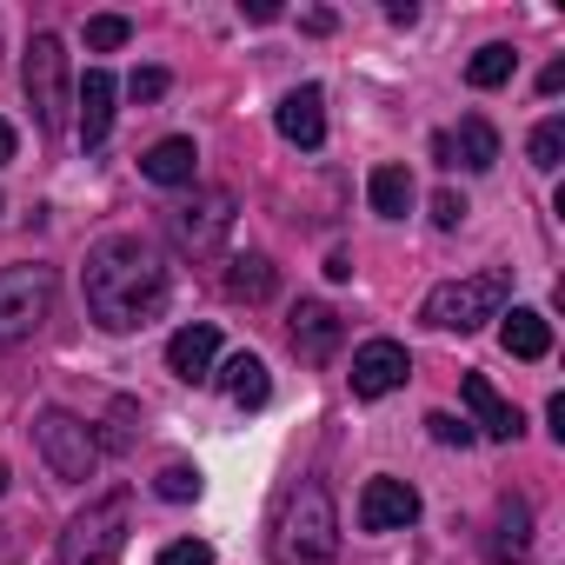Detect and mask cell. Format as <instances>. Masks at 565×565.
I'll return each mask as SVG.
<instances>
[{
  "label": "cell",
  "mask_w": 565,
  "mask_h": 565,
  "mask_svg": "<svg viewBox=\"0 0 565 565\" xmlns=\"http://www.w3.org/2000/svg\"><path fill=\"white\" fill-rule=\"evenodd\" d=\"M81 294H87V320L100 333H140L167 313L173 279H167V259L147 233H107L87 253Z\"/></svg>",
  "instance_id": "1"
},
{
  "label": "cell",
  "mask_w": 565,
  "mask_h": 565,
  "mask_svg": "<svg viewBox=\"0 0 565 565\" xmlns=\"http://www.w3.org/2000/svg\"><path fill=\"white\" fill-rule=\"evenodd\" d=\"M273 565H340V512L327 479H300L273 519Z\"/></svg>",
  "instance_id": "2"
},
{
  "label": "cell",
  "mask_w": 565,
  "mask_h": 565,
  "mask_svg": "<svg viewBox=\"0 0 565 565\" xmlns=\"http://www.w3.org/2000/svg\"><path fill=\"white\" fill-rule=\"evenodd\" d=\"M512 300V273L505 266H486V273H466V279H446V287L426 294L419 320L439 327V333H479L486 320H499Z\"/></svg>",
  "instance_id": "3"
},
{
  "label": "cell",
  "mask_w": 565,
  "mask_h": 565,
  "mask_svg": "<svg viewBox=\"0 0 565 565\" xmlns=\"http://www.w3.org/2000/svg\"><path fill=\"white\" fill-rule=\"evenodd\" d=\"M127 532H134V492L114 486L100 499H87L67 532H61V565H114L127 552Z\"/></svg>",
  "instance_id": "4"
},
{
  "label": "cell",
  "mask_w": 565,
  "mask_h": 565,
  "mask_svg": "<svg viewBox=\"0 0 565 565\" xmlns=\"http://www.w3.org/2000/svg\"><path fill=\"white\" fill-rule=\"evenodd\" d=\"M61 300V273L54 266H0V347H21L54 320Z\"/></svg>",
  "instance_id": "5"
},
{
  "label": "cell",
  "mask_w": 565,
  "mask_h": 565,
  "mask_svg": "<svg viewBox=\"0 0 565 565\" xmlns=\"http://www.w3.org/2000/svg\"><path fill=\"white\" fill-rule=\"evenodd\" d=\"M21 87H28V107H34L41 134H67V120H74V81H67V47H61V34H34V41H28Z\"/></svg>",
  "instance_id": "6"
},
{
  "label": "cell",
  "mask_w": 565,
  "mask_h": 565,
  "mask_svg": "<svg viewBox=\"0 0 565 565\" xmlns=\"http://www.w3.org/2000/svg\"><path fill=\"white\" fill-rule=\"evenodd\" d=\"M34 446H41V459H47V472L61 486H87L100 472V433L87 419H74L67 406L34 413Z\"/></svg>",
  "instance_id": "7"
},
{
  "label": "cell",
  "mask_w": 565,
  "mask_h": 565,
  "mask_svg": "<svg viewBox=\"0 0 565 565\" xmlns=\"http://www.w3.org/2000/svg\"><path fill=\"white\" fill-rule=\"evenodd\" d=\"M167 226H173L180 253H220V239L233 233V193L226 186H200L193 200H180L167 213Z\"/></svg>",
  "instance_id": "8"
},
{
  "label": "cell",
  "mask_w": 565,
  "mask_h": 565,
  "mask_svg": "<svg viewBox=\"0 0 565 565\" xmlns=\"http://www.w3.org/2000/svg\"><path fill=\"white\" fill-rule=\"evenodd\" d=\"M433 160L439 167H466V173H492L499 167V127L486 114H466L452 134L433 140Z\"/></svg>",
  "instance_id": "9"
},
{
  "label": "cell",
  "mask_w": 565,
  "mask_h": 565,
  "mask_svg": "<svg viewBox=\"0 0 565 565\" xmlns=\"http://www.w3.org/2000/svg\"><path fill=\"white\" fill-rule=\"evenodd\" d=\"M406 373H413V360H406V347L399 340H366L360 353H353V399H386V393H399L406 386Z\"/></svg>",
  "instance_id": "10"
},
{
  "label": "cell",
  "mask_w": 565,
  "mask_h": 565,
  "mask_svg": "<svg viewBox=\"0 0 565 565\" xmlns=\"http://www.w3.org/2000/svg\"><path fill=\"white\" fill-rule=\"evenodd\" d=\"M413 519H419V492L406 479H393V472L366 479V492H360V532H406Z\"/></svg>",
  "instance_id": "11"
},
{
  "label": "cell",
  "mask_w": 565,
  "mask_h": 565,
  "mask_svg": "<svg viewBox=\"0 0 565 565\" xmlns=\"http://www.w3.org/2000/svg\"><path fill=\"white\" fill-rule=\"evenodd\" d=\"M287 340H294V353H300L307 366H327V360L340 353V313H333L327 300H300Z\"/></svg>",
  "instance_id": "12"
},
{
  "label": "cell",
  "mask_w": 565,
  "mask_h": 565,
  "mask_svg": "<svg viewBox=\"0 0 565 565\" xmlns=\"http://www.w3.org/2000/svg\"><path fill=\"white\" fill-rule=\"evenodd\" d=\"M273 127H279V140H294V147H320L327 140V94L320 87H294L287 100L273 107Z\"/></svg>",
  "instance_id": "13"
},
{
  "label": "cell",
  "mask_w": 565,
  "mask_h": 565,
  "mask_svg": "<svg viewBox=\"0 0 565 565\" xmlns=\"http://www.w3.org/2000/svg\"><path fill=\"white\" fill-rule=\"evenodd\" d=\"M525 552H532V505L519 492H505L499 512H492V532H486V558L492 565H525Z\"/></svg>",
  "instance_id": "14"
},
{
  "label": "cell",
  "mask_w": 565,
  "mask_h": 565,
  "mask_svg": "<svg viewBox=\"0 0 565 565\" xmlns=\"http://www.w3.org/2000/svg\"><path fill=\"white\" fill-rule=\"evenodd\" d=\"M459 393H466V406H472V419H479V433H486V439H519V433H525L519 406H512L486 373H466V386H459Z\"/></svg>",
  "instance_id": "15"
},
{
  "label": "cell",
  "mask_w": 565,
  "mask_h": 565,
  "mask_svg": "<svg viewBox=\"0 0 565 565\" xmlns=\"http://www.w3.org/2000/svg\"><path fill=\"white\" fill-rule=\"evenodd\" d=\"M140 173H147L153 186H193V173H200V147H193L186 134H167V140H153V147L140 153Z\"/></svg>",
  "instance_id": "16"
},
{
  "label": "cell",
  "mask_w": 565,
  "mask_h": 565,
  "mask_svg": "<svg viewBox=\"0 0 565 565\" xmlns=\"http://www.w3.org/2000/svg\"><path fill=\"white\" fill-rule=\"evenodd\" d=\"M213 360H220V333H213V327H180V333L167 340V366H173V380H186V386L213 380Z\"/></svg>",
  "instance_id": "17"
},
{
  "label": "cell",
  "mask_w": 565,
  "mask_h": 565,
  "mask_svg": "<svg viewBox=\"0 0 565 565\" xmlns=\"http://www.w3.org/2000/svg\"><path fill=\"white\" fill-rule=\"evenodd\" d=\"M114 74L107 67H94L87 81H81V94H74V107H81V147H100L107 134H114Z\"/></svg>",
  "instance_id": "18"
},
{
  "label": "cell",
  "mask_w": 565,
  "mask_h": 565,
  "mask_svg": "<svg viewBox=\"0 0 565 565\" xmlns=\"http://www.w3.org/2000/svg\"><path fill=\"white\" fill-rule=\"evenodd\" d=\"M226 300H239V307H259V300H273V287H279V273H273V259L266 253H239V259H226Z\"/></svg>",
  "instance_id": "19"
},
{
  "label": "cell",
  "mask_w": 565,
  "mask_h": 565,
  "mask_svg": "<svg viewBox=\"0 0 565 565\" xmlns=\"http://www.w3.org/2000/svg\"><path fill=\"white\" fill-rule=\"evenodd\" d=\"M499 320H505L499 340H505L512 360H545V353H552V320H545L539 307H512V313H499Z\"/></svg>",
  "instance_id": "20"
},
{
  "label": "cell",
  "mask_w": 565,
  "mask_h": 565,
  "mask_svg": "<svg viewBox=\"0 0 565 565\" xmlns=\"http://www.w3.org/2000/svg\"><path fill=\"white\" fill-rule=\"evenodd\" d=\"M220 386H226V399L246 406V413H259V406L273 399V380H266V366H259L253 353H233V360L220 366Z\"/></svg>",
  "instance_id": "21"
},
{
  "label": "cell",
  "mask_w": 565,
  "mask_h": 565,
  "mask_svg": "<svg viewBox=\"0 0 565 565\" xmlns=\"http://www.w3.org/2000/svg\"><path fill=\"white\" fill-rule=\"evenodd\" d=\"M366 193H373V213H386V220H406L413 213V173L406 167H373Z\"/></svg>",
  "instance_id": "22"
},
{
  "label": "cell",
  "mask_w": 565,
  "mask_h": 565,
  "mask_svg": "<svg viewBox=\"0 0 565 565\" xmlns=\"http://www.w3.org/2000/svg\"><path fill=\"white\" fill-rule=\"evenodd\" d=\"M512 67H519V54H512L505 41H486V47L466 61V81L486 94V87H505V81H512Z\"/></svg>",
  "instance_id": "23"
},
{
  "label": "cell",
  "mask_w": 565,
  "mask_h": 565,
  "mask_svg": "<svg viewBox=\"0 0 565 565\" xmlns=\"http://www.w3.org/2000/svg\"><path fill=\"white\" fill-rule=\"evenodd\" d=\"M558 160H565V120H539L532 127V167L558 173Z\"/></svg>",
  "instance_id": "24"
},
{
  "label": "cell",
  "mask_w": 565,
  "mask_h": 565,
  "mask_svg": "<svg viewBox=\"0 0 565 565\" xmlns=\"http://www.w3.org/2000/svg\"><path fill=\"white\" fill-rule=\"evenodd\" d=\"M127 41H134V21H127V14H94V21H87V47H94V54H114V47H127Z\"/></svg>",
  "instance_id": "25"
},
{
  "label": "cell",
  "mask_w": 565,
  "mask_h": 565,
  "mask_svg": "<svg viewBox=\"0 0 565 565\" xmlns=\"http://www.w3.org/2000/svg\"><path fill=\"white\" fill-rule=\"evenodd\" d=\"M153 492H160L167 505H186V499H200V472H193V466H167V472L153 479Z\"/></svg>",
  "instance_id": "26"
},
{
  "label": "cell",
  "mask_w": 565,
  "mask_h": 565,
  "mask_svg": "<svg viewBox=\"0 0 565 565\" xmlns=\"http://www.w3.org/2000/svg\"><path fill=\"white\" fill-rule=\"evenodd\" d=\"M466 213H472V206H466V193H452V186H446V193H433V226H439V233L466 226Z\"/></svg>",
  "instance_id": "27"
},
{
  "label": "cell",
  "mask_w": 565,
  "mask_h": 565,
  "mask_svg": "<svg viewBox=\"0 0 565 565\" xmlns=\"http://www.w3.org/2000/svg\"><path fill=\"white\" fill-rule=\"evenodd\" d=\"M160 565H213V545H206V539H173V545L160 552Z\"/></svg>",
  "instance_id": "28"
},
{
  "label": "cell",
  "mask_w": 565,
  "mask_h": 565,
  "mask_svg": "<svg viewBox=\"0 0 565 565\" xmlns=\"http://www.w3.org/2000/svg\"><path fill=\"white\" fill-rule=\"evenodd\" d=\"M426 426H433V439H439V446H472V426H466V419H452V413H426Z\"/></svg>",
  "instance_id": "29"
},
{
  "label": "cell",
  "mask_w": 565,
  "mask_h": 565,
  "mask_svg": "<svg viewBox=\"0 0 565 565\" xmlns=\"http://www.w3.org/2000/svg\"><path fill=\"white\" fill-rule=\"evenodd\" d=\"M167 87H173V81H167V67H140V74L127 81V94H134V100H160Z\"/></svg>",
  "instance_id": "30"
},
{
  "label": "cell",
  "mask_w": 565,
  "mask_h": 565,
  "mask_svg": "<svg viewBox=\"0 0 565 565\" xmlns=\"http://www.w3.org/2000/svg\"><path fill=\"white\" fill-rule=\"evenodd\" d=\"M386 21H393V28H413L419 8H413V0H386Z\"/></svg>",
  "instance_id": "31"
},
{
  "label": "cell",
  "mask_w": 565,
  "mask_h": 565,
  "mask_svg": "<svg viewBox=\"0 0 565 565\" xmlns=\"http://www.w3.org/2000/svg\"><path fill=\"white\" fill-rule=\"evenodd\" d=\"M239 14H246V21H279V0H246Z\"/></svg>",
  "instance_id": "32"
},
{
  "label": "cell",
  "mask_w": 565,
  "mask_h": 565,
  "mask_svg": "<svg viewBox=\"0 0 565 565\" xmlns=\"http://www.w3.org/2000/svg\"><path fill=\"white\" fill-rule=\"evenodd\" d=\"M558 87H565V61H552V67L539 74V94H558Z\"/></svg>",
  "instance_id": "33"
},
{
  "label": "cell",
  "mask_w": 565,
  "mask_h": 565,
  "mask_svg": "<svg viewBox=\"0 0 565 565\" xmlns=\"http://www.w3.org/2000/svg\"><path fill=\"white\" fill-rule=\"evenodd\" d=\"M545 419H552V433L565 439V393H552V406H545Z\"/></svg>",
  "instance_id": "34"
},
{
  "label": "cell",
  "mask_w": 565,
  "mask_h": 565,
  "mask_svg": "<svg viewBox=\"0 0 565 565\" xmlns=\"http://www.w3.org/2000/svg\"><path fill=\"white\" fill-rule=\"evenodd\" d=\"M8 160H14V127L0 120V167H8Z\"/></svg>",
  "instance_id": "35"
},
{
  "label": "cell",
  "mask_w": 565,
  "mask_h": 565,
  "mask_svg": "<svg viewBox=\"0 0 565 565\" xmlns=\"http://www.w3.org/2000/svg\"><path fill=\"white\" fill-rule=\"evenodd\" d=\"M8 486H14V472H8V459H0V492H8Z\"/></svg>",
  "instance_id": "36"
}]
</instances>
